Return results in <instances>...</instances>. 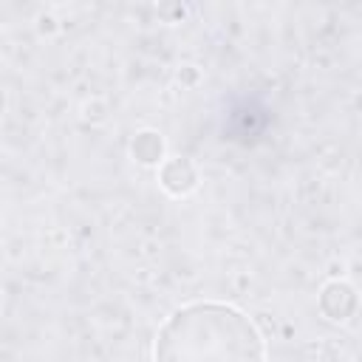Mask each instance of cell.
I'll return each instance as SVG.
<instances>
[{"mask_svg": "<svg viewBox=\"0 0 362 362\" xmlns=\"http://www.w3.org/2000/svg\"><path fill=\"white\" fill-rule=\"evenodd\" d=\"M130 153L139 164H158L161 156H164V141L156 130H141V133H136V139L130 144Z\"/></svg>", "mask_w": 362, "mask_h": 362, "instance_id": "obj_4", "label": "cell"}, {"mask_svg": "<svg viewBox=\"0 0 362 362\" xmlns=\"http://www.w3.org/2000/svg\"><path fill=\"white\" fill-rule=\"evenodd\" d=\"M153 362H263V337L226 303H189L158 328Z\"/></svg>", "mask_w": 362, "mask_h": 362, "instance_id": "obj_1", "label": "cell"}, {"mask_svg": "<svg viewBox=\"0 0 362 362\" xmlns=\"http://www.w3.org/2000/svg\"><path fill=\"white\" fill-rule=\"evenodd\" d=\"M356 291H354V286L351 283H345V280H331V283H325L322 286V291H320V311L328 317V320H334V322H342V320H348L354 311H356Z\"/></svg>", "mask_w": 362, "mask_h": 362, "instance_id": "obj_2", "label": "cell"}, {"mask_svg": "<svg viewBox=\"0 0 362 362\" xmlns=\"http://www.w3.org/2000/svg\"><path fill=\"white\" fill-rule=\"evenodd\" d=\"M158 184L170 195H187L198 187V173L189 158H167L158 170Z\"/></svg>", "mask_w": 362, "mask_h": 362, "instance_id": "obj_3", "label": "cell"}]
</instances>
